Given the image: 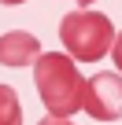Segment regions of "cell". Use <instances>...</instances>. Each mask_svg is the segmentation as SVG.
<instances>
[{
	"mask_svg": "<svg viewBox=\"0 0 122 125\" xmlns=\"http://www.w3.org/2000/svg\"><path fill=\"white\" fill-rule=\"evenodd\" d=\"M0 4H8V8H15V4H26V0H0Z\"/></svg>",
	"mask_w": 122,
	"mask_h": 125,
	"instance_id": "8",
	"label": "cell"
},
{
	"mask_svg": "<svg viewBox=\"0 0 122 125\" xmlns=\"http://www.w3.org/2000/svg\"><path fill=\"white\" fill-rule=\"evenodd\" d=\"M37 125H74V121H67V118H55V114H48V118H41Z\"/></svg>",
	"mask_w": 122,
	"mask_h": 125,
	"instance_id": "7",
	"label": "cell"
},
{
	"mask_svg": "<svg viewBox=\"0 0 122 125\" xmlns=\"http://www.w3.org/2000/svg\"><path fill=\"white\" fill-rule=\"evenodd\" d=\"M81 110H89L96 121H115L122 118V74L100 70L85 81V96H81Z\"/></svg>",
	"mask_w": 122,
	"mask_h": 125,
	"instance_id": "3",
	"label": "cell"
},
{
	"mask_svg": "<svg viewBox=\"0 0 122 125\" xmlns=\"http://www.w3.org/2000/svg\"><path fill=\"white\" fill-rule=\"evenodd\" d=\"M111 59H115V66L122 70V33H115V44H111Z\"/></svg>",
	"mask_w": 122,
	"mask_h": 125,
	"instance_id": "6",
	"label": "cell"
},
{
	"mask_svg": "<svg viewBox=\"0 0 122 125\" xmlns=\"http://www.w3.org/2000/svg\"><path fill=\"white\" fill-rule=\"evenodd\" d=\"M59 41H63V48L70 52L74 62H96L111 52L115 44V26L107 15L100 11H70L63 15V22H59Z\"/></svg>",
	"mask_w": 122,
	"mask_h": 125,
	"instance_id": "2",
	"label": "cell"
},
{
	"mask_svg": "<svg viewBox=\"0 0 122 125\" xmlns=\"http://www.w3.org/2000/svg\"><path fill=\"white\" fill-rule=\"evenodd\" d=\"M41 59V41L26 30H11V33H0V62L11 70L33 66Z\"/></svg>",
	"mask_w": 122,
	"mask_h": 125,
	"instance_id": "4",
	"label": "cell"
},
{
	"mask_svg": "<svg viewBox=\"0 0 122 125\" xmlns=\"http://www.w3.org/2000/svg\"><path fill=\"white\" fill-rule=\"evenodd\" d=\"M33 81L41 92V103L48 107V114L55 118H70L74 110H81V96H85V77L78 70V62L63 52H44L33 62Z\"/></svg>",
	"mask_w": 122,
	"mask_h": 125,
	"instance_id": "1",
	"label": "cell"
},
{
	"mask_svg": "<svg viewBox=\"0 0 122 125\" xmlns=\"http://www.w3.org/2000/svg\"><path fill=\"white\" fill-rule=\"evenodd\" d=\"M78 4H81V8H89V4H93V0H78Z\"/></svg>",
	"mask_w": 122,
	"mask_h": 125,
	"instance_id": "9",
	"label": "cell"
},
{
	"mask_svg": "<svg viewBox=\"0 0 122 125\" xmlns=\"http://www.w3.org/2000/svg\"><path fill=\"white\" fill-rule=\"evenodd\" d=\"M0 125H22L19 96H15V88H8V85H0Z\"/></svg>",
	"mask_w": 122,
	"mask_h": 125,
	"instance_id": "5",
	"label": "cell"
}]
</instances>
